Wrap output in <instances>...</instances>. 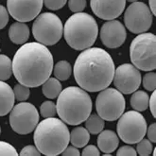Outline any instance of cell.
Here are the masks:
<instances>
[{
  "instance_id": "cell-1",
  "label": "cell",
  "mask_w": 156,
  "mask_h": 156,
  "mask_svg": "<svg viewBox=\"0 0 156 156\" xmlns=\"http://www.w3.org/2000/svg\"><path fill=\"white\" fill-rule=\"evenodd\" d=\"M53 56L47 45L38 42L24 44L12 60V72L19 83L27 87L42 85L53 71Z\"/></svg>"
},
{
  "instance_id": "cell-40",
  "label": "cell",
  "mask_w": 156,
  "mask_h": 156,
  "mask_svg": "<svg viewBox=\"0 0 156 156\" xmlns=\"http://www.w3.org/2000/svg\"><path fill=\"white\" fill-rule=\"evenodd\" d=\"M126 1H129V2H136L137 0H126Z\"/></svg>"
},
{
  "instance_id": "cell-10",
  "label": "cell",
  "mask_w": 156,
  "mask_h": 156,
  "mask_svg": "<svg viewBox=\"0 0 156 156\" xmlns=\"http://www.w3.org/2000/svg\"><path fill=\"white\" fill-rule=\"evenodd\" d=\"M40 115L36 107L22 101L13 106L10 112V125L18 134H29L35 130L39 123Z\"/></svg>"
},
{
  "instance_id": "cell-34",
  "label": "cell",
  "mask_w": 156,
  "mask_h": 156,
  "mask_svg": "<svg viewBox=\"0 0 156 156\" xmlns=\"http://www.w3.org/2000/svg\"><path fill=\"white\" fill-rule=\"evenodd\" d=\"M9 22V12L7 9L0 5V30L4 29Z\"/></svg>"
},
{
  "instance_id": "cell-2",
  "label": "cell",
  "mask_w": 156,
  "mask_h": 156,
  "mask_svg": "<svg viewBox=\"0 0 156 156\" xmlns=\"http://www.w3.org/2000/svg\"><path fill=\"white\" fill-rule=\"evenodd\" d=\"M115 69V62L107 51L89 48L78 56L74 77L80 88L95 93L109 87L114 80Z\"/></svg>"
},
{
  "instance_id": "cell-4",
  "label": "cell",
  "mask_w": 156,
  "mask_h": 156,
  "mask_svg": "<svg viewBox=\"0 0 156 156\" xmlns=\"http://www.w3.org/2000/svg\"><path fill=\"white\" fill-rule=\"evenodd\" d=\"M92 99L80 87L69 86L62 90L57 98V115L68 125H79L84 122L92 112Z\"/></svg>"
},
{
  "instance_id": "cell-31",
  "label": "cell",
  "mask_w": 156,
  "mask_h": 156,
  "mask_svg": "<svg viewBox=\"0 0 156 156\" xmlns=\"http://www.w3.org/2000/svg\"><path fill=\"white\" fill-rule=\"evenodd\" d=\"M44 6L50 11H58L65 7L67 0H43Z\"/></svg>"
},
{
  "instance_id": "cell-23",
  "label": "cell",
  "mask_w": 156,
  "mask_h": 156,
  "mask_svg": "<svg viewBox=\"0 0 156 156\" xmlns=\"http://www.w3.org/2000/svg\"><path fill=\"white\" fill-rule=\"evenodd\" d=\"M53 72L55 78L63 81L70 78L72 74V67L67 61H60L53 67Z\"/></svg>"
},
{
  "instance_id": "cell-14",
  "label": "cell",
  "mask_w": 156,
  "mask_h": 156,
  "mask_svg": "<svg viewBox=\"0 0 156 156\" xmlns=\"http://www.w3.org/2000/svg\"><path fill=\"white\" fill-rule=\"evenodd\" d=\"M100 40L108 48H117L127 38L125 26L118 20H109L100 29Z\"/></svg>"
},
{
  "instance_id": "cell-26",
  "label": "cell",
  "mask_w": 156,
  "mask_h": 156,
  "mask_svg": "<svg viewBox=\"0 0 156 156\" xmlns=\"http://www.w3.org/2000/svg\"><path fill=\"white\" fill-rule=\"evenodd\" d=\"M13 93H14L15 99L22 102V101H26V100L30 98V87L23 85L21 83H18L13 88Z\"/></svg>"
},
{
  "instance_id": "cell-29",
  "label": "cell",
  "mask_w": 156,
  "mask_h": 156,
  "mask_svg": "<svg viewBox=\"0 0 156 156\" xmlns=\"http://www.w3.org/2000/svg\"><path fill=\"white\" fill-rule=\"evenodd\" d=\"M68 7L74 13L82 12L86 8V0H68Z\"/></svg>"
},
{
  "instance_id": "cell-25",
  "label": "cell",
  "mask_w": 156,
  "mask_h": 156,
  "mask_svg": "<svg viewBox=\"0 0 156 156\" xmlns=\"http://www.w3.org/2000/svg\"><path fill=\"white\" fill-rule=\"evenodd\" d=\"M40 114L44 118L54 117L57 115V107L51 100H47L41 104L40 106Z\"/></svg>"
},
{
  "instance_id": "cell-24",
  "label": "cell",
  "mask_w": 156,
  "mask_h": 156,
  "mask_svg": "<svg viewBox=\"0 0 156 156\" xmlns=\"http://www.w3.org/2000/svg\"><path fill=\"white\" fill-rule=\"evenodd\" d=\"M12 74V61L6 55L0 54V80H8Z\"/></svg>"
},
{
  "instance_id": "cell-27",
  "label": "cell",
  "mask_w": 156,
  "mask_h": 156,
  "mask_svg": "<svg viewBox=\"0 0 156 156\" xmlns=\"http://www.w3.org/2000/svg\"><path fill=\"white\" fill-rule=\"evenodd\" d=\"M136 152L141 156H149L153 151L151 142L149 139L142 138L139 142L136 143Z\"/></svg>"
},
{
  "instance_id": "cell-20",
  "label": "cell",
  "mask_w": 156,
  "mask_h": 156,
  "mask_svg": "<svg viewBox=\"0 0 156 156\" xmlns=\"http://www.w3.org/2000/svg\"><path fill=\"white\" fill-rule=\"evenodd\" d=\"M42 92L47 98H57L62 92V84L60 80L56 78H48L42 84Z\"/></svg>"
},
{
  "instance_id": "cell-3",
  "label": "cell",
  "mask_w": 156,
  "mask_h": 156,
  "mask_svg": "<svg viewBox=\"0 0 156 156\" xmlns=\"http://www.w3.org/2000/svg\"><path fill=\"white\" fill-rule=\"evenodd\" d=\"M34 143L41 154L57 156L62 154L70 142V133L62 119L44 118L34 130Z\"/></svg>"
},
{
  "instance_id": "cell-22",
  "label": "cell",
  "mask_w": 156,
  "mask_h": 156,
  "mask_svg": "<svg viewBox=\"0 0 156 156\" xmlns=\"http://www.w3.org/2000/svg\"><path fill=\"white\" fill-rule=\"evenodd\" d=\"M104 119H102L98 115H90L85 120V128L91 134H98L104 129Z\"/></svg>"
},
{
  "instance_id": "cell-39",
  "label": "cell",
  "mask_w": 156,
  "mask_h": 156,
  "mask_svg": "<svg viewBox=\"0 0 156 156\" xmlns=\"http://www.w3.org/2000/svg\"><path fill=\"white\" fill-rule=\"evenodd\" d=\"M149 8L152 13V15L156 14V0H149Z\"/></svg>"
},
{
  "instance_id": "cell-9",
  "label": "cell",
  "mask_w": 156,
  "mask_h": 156,
  "mask_svg": "<svg viewBox=\"0 0 156 156\" xmlns=\"http://www.w3.org/2000/svg\"><path fill=\"white\" fill-rule=\"evenodd\" d=\"M125 98L117 89L105 88L99 92L96 99V110L106 121H115L125 110Z\"/></svg>"
},
{
  "instance_id": "cell-33",
  "label": "cell",
  "mask_w": 156,
  "mask_h": 156,
  "mask_svg": "<svg viewBox=\"0 0 156 156\" xmlns=\"http://www.w3.org/2000/svg\"><path fill=\"white\" fill-rule=\"evenodd\" d=\"M136 154H137L136 150L129 145L122 146L121 148H119L118 151H116V155L118 156H135Z\"/></svg>"
},
{
  "instance_id": "cell-13",
  "label": "cell",
  "mask_w": 156,
  "mask_h": 156,
  "mask_svg": "<svg viewBox=\"0 0 156 156\" xmlns=\"http://www.w3.org/2000/svg\"><path fill=\"white\" fill-rule=\"evenodd\" d=\"M43 0H7L9 14L17 22H30L42 11Z\"/></svg>"
},
{
  "instance_id": "cell-15",
  "label": "cell",
  "mask_w": 156,
  "mask_h": 156,
  "mask_svg": "<svg viewBox=\"0 0 156 156\" xmlns=\"http://www.w3.org/2000/svg\"><path fill=\"white\" fill-rule=\"evenodd\" d=\"M90 6L98 18L109 21L121 15L126 0H90Z\"/></svg>"
},
{
  "instance_id": "cell-35",
  "label": "cell",
  "mask_w": 156,
  "mask_h": 156,
  "mask_svg": "<svg viewBox=\"0 0 156 156\" xmlns=\"http://www.w3.org/2000/svg\"><path fill=\"white\" fill-rule=\"evenodd\" d=\"M100 152L98 148H97L94 145H86L85 148L83 149L81 152L82 156H99Z\"/></svg>"
},
{
  "instance_id": "cell-18",
  "label": "cell",
  "mask_w": 156,
  "mask_h": 156,
  "mask_svg": "<svg viewBox=\"0 0 156 156\" xmlns=\"http://www.w3.org/2000/svg\"><path fill=\"white\" fill-rule=\"evenodd\" d=\"M9 38L15 44H24L30 38V29L23 22L13 23L9 29Z\"/></svg>"
},
{
  "instance_id": "cell-6",
  "label": "cell",
  "mask_w": 156,
  "mask_h": 156,
  "mask_svg": "<svg viewBox=\"0 0 156 156\" xmlns=\"http://www.w3.org/2000/svg\"><path fill=\"white\" fill-rule=\"evenodd\" d=\"M133 65L142 71L156 68V37L152 33H141L133 40L130 47Z\"/></svg>"
},
{
  "instance_id": "cell-30",
  "label": "cell",
  "mask_w": 156,
  "mask_h": 156,
  "mask_svg": "<svg viewBox=\"0 0 156 156\" xmlns=\"http://www.w3.org/2000/svg\"><path fill=\"white\" fill-rule=\"evenodd\" d=\"M0 155L16 156V155H18V153H17L16 149L14 147H12L10 143L0 141Z\"/></svg>"
},
{
  "instance_id": "cell-17",
  "label": "cell",
  "mask_w": 156,
  "mask_h": 156,
  "mask_svg": "<svg viewBox=\"0 0 156 156\" xmlns=\"http://www.w3.org/2000/svg\"><path fill=\"white\" fill-rule=\"evenodd\" d=\"M14 101L13 89L5 81L0 80V116H5L12 111Z\"/></svg>"
},
{
  "instance_id": "cell-8",
  "label": "cell",
  "mask_w": 156,
  "mask_h": 156,
  "mask_svg": "<svg viewBox=\"0 0 156 156\" xmlns=\"http://www.w3.org/2000/svg\"><path fill=\"white\" fill-rule=\"evenodd\" d=\"M147 121L142 114L137 111H128L118 118L116 126L117 134L126 144H136L147 132Z\"/></svg>"
},
{
  "instance_id": "cell-12",
  "label": "cell",
  "mask_w": 156,
  "mask_h": 156,
  "mask_svg": "<svg viewBox=\"0 0 156 156\" xmlns=\"http://www.w3.org/2000/svg\"><path fill=\"white\" fill-rule=\"evenodd\" d=\"M114 83L115 88L122 94H133L139 88L141 83L140 71L133 65L123 63L115 69Z\"/></svg>"
},
{
  "instance_id": "cell-38",
  "label": "cell",
  "mask_w": 156,
  "mask_h": 156,
  "mask_svg": "<svg viewBox=\"0 0 156 156\" xmlns=\"http://www.w3.org/2000/svg\"><path fill=\"white\" fill-rule=\"evenodd\" d=\"M149 108L153 117H156V92L155 90L152 92L151 97L149 98Z\"/></svg>"
},
{
  "instance_id": "cell-32",
  "label": "cell",
  "mask_w": 156,
  "mask_h": 156,
  "mask_svg": "<svg viewBox=\"0 0 156 156\" xmlns=\"http://www.w3.org/2000/svg\"><path fill=\"white\" fill-rule=\"evenodd\" d=\"M41 152L36 148V146H32V145L24 147L22 151H20L21 156H39Z\"/></svg>"
},
{
  "instance_id": "cell-19",
  "label": "cell",
  "mask_w": 156,
  "mask_h": 156,
  "mask_svg": "<svg viewBox=\"0 0 156 156\" xmlns=\"http://www.w3.org/2000/svg\"><path fill=\"white\" fill-rule=\"evenodd\" d=\"M90 140V133L86 128L77 127L70 133V142L76 148H83Z\"/></svg>"
},
{
  "instance_id": "cell-36",
  "label": "cell",
  "mask_w": 156,
  "mask_h": 156,
  "mask_svg": "<svg viewBox=\"0 0 156 156\" xmlns=\"http://www.w3.org/2000/svg\"><path fill=\"white\" fill-rule=\"evenodd\" d=\"M62 155L63 156H79L80 155V151L78 150V148H76L75 146H67L66 150L62 152Z\"/></svg>"
},
{
  "instance_id": "cell-5",
  "label": "cell",
  "mask_w": 156,
  "mask_h": 156,
  "mask_svg": "<svg viewBox=\"0 0 156 156\" xmlns=\"http://www.w3.org/2000/svg\"><path fill=\"white\" fill-rule=\"evenodd\" d=\"M98 27L93 16L86 12L71 15L63 26V36L70 48L84 50L93 45L98 38Z\"/></svg>"
},
{
  "instance_id": "cell-11",
  "label": "cell",
  "mask_w": 156,
  "mask_h": 156,
  "mask_svg": "<svg viewBox=\"0 0 156 156\" xmlns=\"http://www.w3.org/2000/svg\"><path fill=\"white\" fill-rule=\"evenodd\" d=\"M125 27L132 33L141 34L148 31L152 25V13L143 2H133L124 14Z\"/></svg>"
},
{
  "instance_id": "cell-21",
  "label": "cell",
  "mask_w": 156,
  "mask_h": 156,
  "mask_svg": "<svg viewBox=\"0 0 156 156\" xmlns=\"http://www.w3.org/2000/svg\"><path fill=\"white\" fill-rule=\"evenodd\" d=\"M149 98L145 91H134L131 98V106L137 112L146 111L149 108Z\"/></svg>"
},
{
  "instance_id": "cell-16",
  "label": "cell",
  "mask_w": 156,
  "mask_h": 156,
  "mask_svg": "<svg viewBox=\"0 0 156 156\" xmlns=\"http://www.w3.org/2000/svg\"><path fill=\"white\" fill-rule=\"evenodd\" d=\"M97 142L100 151H102L104 154H111L117 149L119 137L115 132L111 130H105L99 133Z\"/></svg>"
},
{
  "instance_id": "cell-7",
  "label": "cell",
  "mask_w": 156,
  "mask_h": 156,
  "mask_svg": "<svg viewBox=\"0 0 156 156\" xmlns=\"http://www.w3.org/2000/svg\"><path fill=\"white\" fill-rule=\"evenodd\" d=\"M32 33L35 40L44 45L56 44L63 34L62 20L52 12L39 14L32 25Z\"/></svg>"
},
{
  "instance_id": "cell-28",
  "label": "cell",
  "mask_w": 156,
  "mask_h": 156,
  "mask_svg": "<svg viewBox=\"0 0 156 156\" xmlns=\"http://www.w3.org/2000/svg\"><path fill=\"white\" fill-rule=\"evenodd\" d=\"M141 81L143 83L144 88L147 91H154L155 87H156V74H155V72L150 71L149 73H147Z\"/></svg>"
},
{
  "instance_id": "cell-41",
  "label": "cell",
  "mask_w": 156,
  "mask_h": 156,
  "mask_svg": "<svg viewBox=\"0 0 156 156\" xmlns=\"http://www.w3.org/2000/svg\"><path fill=\"white\" fill-rule=\"evenodd\" d=\"M0 133H1V127H0Z\"/></svg>"
},
{
  "instance_id": "cell-37",
  "label": "cell",
  "mask_w": 156,
  "mask_h": 156,
  "mask_svg": "<svg viewBox=\"0 0 156 156\" xmlns=\"http://www.w3.org/2000/svg\"><path fill=\"white\" fill-rule=\"evenodd\" d=\"M146 133L148 134V139L151 143H155L156 142V124L152 123L149 128H147Z\"/></svg>"
}]
</instances>
